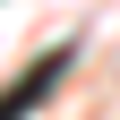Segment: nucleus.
I'll list each match as a JSON object with an SVG mask.
<instances>
[{
  "label": "nucleus",
  "instance_id": "f257e3e1",
  "mask_svg": "<svg viewBox=\"0 0 120 120\" xmlns=\"http://www.w3.org/2000/svg\"><path fill=\"white\" fill-rule=\"evenodd\" d=\"M60 77H69V43H60V52H43V60H34V69H17V77L0 86V120H26V112H34V103H43V94H52V86H60Z\"/></svg>",
  "mask_w": 120,
  "mask_h": 120
}]
</instances>
